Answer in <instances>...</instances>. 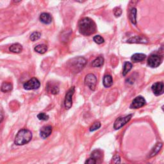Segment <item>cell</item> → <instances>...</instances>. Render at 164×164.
<instances>
[{
  "label": "cell",
  "mask_w": 164,
  "mask_h": 164,
  "mask_svg": "<svg viewBox=\"0 0 164 164\" xmlns=\"http://www.w3.org/2000/svg\"><path fill=\"white\" fill-rule=\"evenodd\" d=\"M93 40L97 44V45H101V44H103L105 42L104 39L101 35L94 36L93 38Z\"/></svg>",
  "instance_id": "25"
},
{
  "label": "cell",
  "mask_w": 164,
  "mask_h": 164,
  "mask_svg": "<svg viewBox=\"0 0 164 164\" xmlns=\"http://www.w3.org/2000/svg\"><path fill=\"white\" fill-rule=\"evenodd\" d=\"M101 124L100 122H96L94 123L92 126L90 128V132H94V131L100 128Z\"/></svg>",
  "instance_id": "26"
},
{
  "label": "cell",
  "mask_w": 164,
  "mask_h": 164,
  "mask_svg": "<svg viewBox=\"0 0 164 164\" xmlns=\"http://www.w3.org/2000/svg\"><path fill=\"white\" fill-rule=\"evenodd\" d=\"M146 104V101L144 98L143 96H138L136 97L133 100L132 104L130 105V108L132 109L140 108L141 107L144 106Z\"/></svg>",
  "instance_id": "9"
},
{
  "label": "cell",
  "mask_w": 164,
  "mask_h": 164,
  "mask_svg": "<svg viewBox=\"0 0 164 164\" xmlns=\"http://www.w3.org/2000/svg\"><path fill=\"white\" fill-rule=\"evenodd\" d=\"M12 85L10 83L8 82H3L1 87V91L3 92H8L12 90Z\"/></svg>",
  "instance_id": "20"
},
{
  "label": "cell",
  "mask_w": 164,
  "mask_h": 164,
  "mask_svg": "<svg viewBox=\"0 0 164 164\" xmlns=\"http://www.w3.org/2000/svg\"><path fill=\"white\" fill-rule=\"evenodd\" d=\"M37 117L39 120H42V121H48L49 119V116L43 112L37 115Z\"/></svg>",
  "instance_id": "27"
},
{
  "label": "cell",
  "mask_w": 164,
  "mask_h": 164,
  "mask_svg": "<svg viewBox=\"0 0 164 164\" xmlns=\"http://www.w3.org/2000/svg\"><path fill=\"white\" fill-rule=\"evenodd\" d=\"M103 83L105 87H106V88L110 87L113 85V79H112V76L110 75L105 76V77L103 78Z\"/></svg>",
  "instance_id": "17"
},
{
  "label": "cell",
  "mask_w": 164,
  "mask_h": 164,
  "mask_svg": "<svg viewBox=\"0 0 164 164\" xmlns=\"http://www.w3.org/2000/svg\"><path fill=\"white\" fill-rule=\"evenodd\" d=\"M85 83L87 87H89L91 90L94 91L97 83V78L96 76L93 74H87L85 78Z\"/></svg>",
  "instance_id": "7"
},
{
  "label": "cell",
  "mask_w": 164,
  "mask_h": 164,
  "mask_svg": "<svg viewBox=\"0 0 164 164\" xmlns=\"http://www.w3.org/2000/svg\"><path fill=\"white\" fill-rule=\"evenodd\" d=\"M79 31L81 34L89 36L96 31V23L89 17H84L79 21Z\"/></svg>",
  "instance_id": "1"
},
{
  "label": "cell",
  "mask_w": 164,
  "mask_h": 164,
  "mask_svg": "<svg viewBox=\"0 0 164 164\" xmlns=\"http://www.w3.org/2000/svg\"><path fill=\"white\" fill-rule=\"evenodd\" d=\"M41 37V34L39 31H34L30 35V39L31 41H35L39 40Z\"/></svg>",
  "instance_id": "24"
},
{
  "label": "cell",
  "mask_w": 164,
  "mask_h": 164,
  "mask_svg": "<svg viewBox=\"0 0 164 164\" xmlns=\"http://www.w3.org/2000/svg\"><path fill=\"white\" fill-rule=\"evenodd\" d=\"M122 14V9L119 7H117L114 9V15L116 17H120Z\"/></svg>",
  "instance_id": "28"
},
{
  "label": "cell",
  "mask_w": 164,
  "mask_h": 164,
  "mask_svg": "<svg viewBox=\"0 0 164 164\" xmlns=\"http://www.w3.org/2000/svg\"><path fill=\"white\" fill-rule=\"evenodd\" d=\"M104 63V58L103 57H99L93 60L92 65L94 68H99L102 66Z\"/></svg>",
  "instance_id": "18"
},
{
  "label": "cell",
  "mask_w": 164,
  "mask_h": 164,
  "mask_svg": "<svg viewBox=\"0 0 164 164\" xmlns=\"http://www.w3.org/2000/svg\"><path fill=\"white\" fill-rule=\"evenodd\" d=\"M85 164H96V160L92 157L87 159Z\"/></svg>",
  "instance_id": "29"
},
{
  "label": "cell",
  "mask_w": 164,
  "mask_h": 164,
  "mask_svg": "<svg viewBox=\"0 0 164 164\" xmlns=\"http://www.w3.org/2000/svg\"><path fill=\"white\" fill-rule=\"evenodd\" d=\"M129 19L132 24H137V9L135 8H133L131 10L129 14Z\"/></svg>",
  "instance_id": "19"
},
{
  "label": "cell",
  "mask_w": 164,
  "mask_h": 164,
  "mask_svg": "<svg viewBox=\"0 0 164 164\" xmlns=\"http://www.w3.org/2000/svg\"><path fill=\"white\" fill-rule=\"evenodd\" d=\"M163 146V144L162 143H158L154 148L153 149H152L151 152V153H150V157H154L155 156L158 152L160 151V150L161 149L162 147Z\"/></svg>",
  "instance_id": "22"
},
{
  "label": "cell",
  "mask_w": 164,
  "mask_h": 164,
  "mask_svg": "<svg viewBox=\"0 0 164 164\" xmlns=\"http://www.w3.org/2000/svg\"><path fill=\"white\" fill-rule=\"evenodd\" d=\"M146 58V55L143 53H135L133 54L132 58H131V60H132V62L136 63V62L143 61Z\"/></svg>",
  "instance_id": "15"
},
{
  "label": "cell",
  "mask_w": 164,
  "mask_h": 164,
  "mask_svg": "<svg viewBox=\"0 0 164 164\" xmlns=\"http://www.w3.org/2000/svg\"><path fill=\"white\" fill-rule=\"evenodd\" d=\"M34 50L38 53L44 54L47 51L48 47L45 45H39L35 47Z\"/></svg>",
  "instance_id": "21"
},
{
  "label": "cell",
  "mask_w": 164,
  "mask_h": 164,
  "mask_svg": "<svg viewBox=\"0 0 164 164\" xmlns=\"http://www.w3.org/2000/svg\"><path fill=\"white\" fill-rule=\"evenodd\" d=\"M128 43H139V44H143V43H148V40L145 37L143 36H135L134 37L130 38L127 41Z\"/></svg>",
  "instance_id": "13"
},
{
  "label": "cell",
  "mask_w": 164,
  "mask_h": 164,
  "mask_svg": "<svg viewBox=\"0 0 164 164\" xmlns=\"http://www.w3.org/2000/svg\"><path fill=\"white\" fill-rule=\"evenodd\" d=\"M132 69V63L129 62H126L124 63V65L123 75L126 76L128 73V72H129L130 70Z\"/></svg>",
  "instance_id": "23"
},
{
  "label": "cell",
  "mask_w": 164,
  "mask_h": 164,
  "mask_svg": "<svg viewBox=\"0 0 164 164\" xmlns=\"http://www.w3.org/2000/svg\"><path fill=\"white\" fill-rule=\"evenodd\" d=\"M75 88L74 87H72L68 91L66 95H65L64 105L66 109H70L73 105V96L74 94Z\"/></svg>",
  "instance_id": "8"
},
{
  "label": "cell",
  "mask_w": 164,
  "mask_h": 164,
  "mask_svg": "<svg viewBox=\"0 0 164 164\" xmlns=\"http://www.w3.org/2000/svg\"><path fill=\"white\" fill-rule=\"evenodd\" d=\"M9 50L11 52L14 53H19L23 50V46L19 43L13 44V45H11V46L9 48Z\"/></svg>",
  "instance_id": "16"
},
{
  "label": "cell",
  "mask_w": 164,
  "mask_h": 164,
  "mask_svg": "<svg viewBox=\"0 0 164 164\" xmlns=\"http://www.w3.org/2000/svg\"><path fill=\"white\" fill-rule=\"evenodd\" d=\"M40 86V83L36 78H32L24 83L23 87L25 90H35L39 89Z\"/></svg>",
  "instance_id": "5"
},
{
  "label": "cell",
  "mask_w": 164,
  "mask_h": 164,
  "mask_svg": "<svg viewBox=\"0 0 164 164\" xmlns=\"http://www.w3.org/2000/svg\"><path fill=\"white\" fill-rule=\"evenodd\" d=\"M3 120V115L2 112H0V123H1Z\"/></svg>",
  "instance_id": "31"
},
{
  "label": "cell",
  "mask_w": 164,
  "mask_h": 164,
  "mask_svg": "<svg viewBox=\"0 0 164 164\" xmlns=\"http://www.w3.org/2000/svg\"><path fill=\"white\" fill-rule=\"evenodd\" d=\"M87 60L81 57L71 59L68 62V67L70 70L74 73H79L86 65Z\"/></svg>",
  "instance_id": "3"
},
{
  "label": "cell",
  "mask_w": 164,
  "mask_h": 164,
  "mask_svg": "<svg viewBox=\"0 0 164 164\" xmlns=\"http://www.w3.org/2000/svg\"><path fill=\"white\" fill-rule=\"evenodd\" d=\"M32 138L31 131L23 129L19 130L15 138V144L17 146H23L28 144Z\"/></svg>",
  "instance_id": "2"
},
{
  "label": "cell",
  "mask_w": 164,
  "mask_h": 164,
  "mask_svg": "<svg viewBox=\"0 0 164 164\" xmlns=\"http://www.w3.org/2000/svg\"><path fill=\"white\" fill-rule=\"evenodd\" d=\"M151 89L156 96H160L163 92V83L162 82H156L152 85Z\"/></svg>",
  "instance_id": "10"
},
{
  "label": "cell",
  "mask_w": 164,
  "mask_h": 164,
  "mask_svg": "<svg viewBox=\"0 0 164 164\" xmlns=\"http://www.w3.org/2000/svg\"><path fill=\"white\" fill-rule=\"evenodd\" d=\"M162 58L158 54H151L148 60V65L150 68H155L162 63Z\"/></svg>",
  "instance_id": "6"
},
{
  "label": "cell",
  "mask_w": 164,
  "mask_h": 164,
  "mask_svg": "<svg viewBox=\"0 0 164 164\" xmlns=\"http://www.w3.org/2000/svg\"><path fill=\"white\" fill-rule=\"evenodd\" d=\"M113 161L115 164H119L121 162V159H120V157L119 155H115L113 158Z\"/></svg>",
  "instance_id": "30"
},
{
  "label": "cell",
  "mask_w": 164,
  "mask_h": 164,
  "mask_svg": "<svg viewBox=\"0 0 164 164\" xmlns=\"http://www.w3.org/2000/svg\"><path fill=\"white\" fill-rule=\"evenodd\" d=\"M47 91L52 94H57L59 92V86L53 82H48L46 86Z\"/></svg>",
  "instance_id": "12"
},
{
  "label": "cell",
  "mask_w": 164,
  "mask_h": 164,
  "mask_svg": "<svg viewBox=\"0 0 164 164\" xmlns=\"http://www.w3.org/2000/svg\"><path fill=\"white\" fill-rule=\"evenodd\" d=\"M40 21L44 24L49 25L52 22V17L49 14L44 12L40 16Z\"/></svg>",
  "instance_id": "14"
},
{
  "label": "cell",
  "mask_w": 164,
  "mask_h": 164,
  "mask_svg": "<svg viewBox=\"0 0 164 164\" xmlns=\"http://www.w3.org/2000/svg\"><path fill=\"white\" fill-rule=\"evenodd\" d=\"M133 115L130 114L125 117H120L117 118L114 124V128L115 129H119L123 127L126 124H127L132 119Z\"/></svg>",
  "instance_id": "4"
},
{
  "label": "cell",
  "mask_w": 164,
  "mask_h": 164,
  "mask_svg": "<svg viewBox=\"0 0 164 164\" xmlns=\"http://www.w3.org/2000/svg\"><path fill=\"white\" fill-rule=\"evenodd\" d=\"M52 133V127L51 126H43L40 131V137L45 139L50 136Z\"/></svg>",
  "instance_id": "11"
}]
</instances>
